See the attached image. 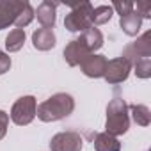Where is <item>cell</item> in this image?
<instances>
[{
	"label": "cell",
	"instance_id": "1",
	"mask_svg": "<svg viewBox=\"0 0 151 151\" xmlns=\"http://www.w3.org/2000/svg\"><path fill=\"white\" fill-rule=\"evenodd\" d=\"M73 110H75L73 96L68 93H57L37 105L36 116L43 123H53V121H60V119L71 116Z\"/></svg>",
	"mask_w": 151,
	"mask_h": 151
},
{
	"label": "cell",
	"instance_id": "2",
	"mask_svg": "<svg viewBox=\"0 0 151 151\" xmlns=\"http://www.w3.org/2000/svg\"><path fill=\"white\" fill-rule=\"evenodd\" d=\"M130 128V116H128V105L123 98L116 96L109 107H107V121H105V133L117 137L126 133Z\"/></svg>",
	"mask_w": 151,
	"mask_h": 151
},
{
	"label": "cell",
	"instance_id": "3",
	"mask_svg": "<svg viewBox=\"0 0 151 151\" xmlns=\"http://www.w3.org/2000/svg\"><path fill=\"white\" fill-rule=\"evenodd\" d=\"M91 14H93V6L89 2H80V4H73L69 14L64 18V27L69 32H86L91 23Z\"/></svg>",
	"mask_w": 151,
	"mask_h": 151
},
{
	"label": "cell",
	"instance_id": "4",
	"mask_svg": "<svg viewBox=\"0 0 151 151\" xmlns=\"http://www.w3.org/2000/svg\"><path fill=\"white\" fill-rule=\"evenodd\" d=\"M36 110H37L36 98L34 96H22L14 101V105L11 109V121L18 126L30 124L36 117Z\"/></svg>",
	"mask_w": 151,
	"mask_h": 151
},
{
	"label": "cell",
	"instance_id": "5",
	"mask_svg": "<svg viewBox=\"0 0 151 151\" xmlns=\"http://www.w3.org/2000/svg\"><path fill=\"white\" fill-rule=\"evenodd\" d=\"M84 139L77 132H60L52 137L50 149L52 151H82Z\"/></svg>",
	"mask_w": 151,
	"mask_h": 151
},
{
	"label": "cell",
	"instance_id": "6",
	"mask_svg": "<svg viewBox=\"0 0 151 151\" xmlns=\"http://www.w3.org/2000/svg\"><path fill=\"white\" fill-rule=\"evenodd\" d=\"M132 71V64L123 59V57H116L112 60H107V68H105V75L103 78L110 84V86H116V84H121L128 78V75Z\"/></svg>",
	"mask_w": 151,
	"mask_h": 151
},
{
	"label": "cell",
	"instance_id": "7",
	"mask_svg": "<svg viewBox=\"0 0 151 151\" xmlns=\"http://www.w3.org/2000/svg\"><path fill=\"white\" fill-rule=\"evenodd\" d=\"M123 59H126L130 64L137 59H144V57H151V32H144L140 37H137V41L130 43L124 46L123 50Z\"/></svg>",
	"mask_w": 151,
	"mask_h": 151
},
{
	"label": "cell",
	"instance_id": "8",
	"mask_svg": "<svg viewBox=\"0 0 151 151\" xmlns=\"http://www.w3.org/2000/svg\"><path fill=\"white\" fill-rule=\"evenodd\" d=\"M23 6V0H0V30L7 29L9 25H14Z\"/></svg>",
	"mask_w": 151,
	"mask_h": 151
},
{
	"label": "cell",
	"instance_id": "9",
	"mask_svg": "<svg viewBox=\"0 0 151 151\" xmlns=\"http://www.w3.org/2000/svg\"><path fill=\"white\" fill-rule=\"evenodd\" d=\"M82 73L89 78H101L105 75V68H107V57L105 55H96L91 53L86 57V60L80 64Z\"/></svg>",
	"mask_w": 151,
	"mask_h": 151
},
{
	"label": "cell",
	"instance_id": "10",
	"mask_svg": "<svg viewBox=\"0 0 151 151\" xmlns=\"http://www.w3.org/2000/svg\"><path fill=\"white\" fill-rule=\"evenodd\" d=\"M87 55H91V52L84 46V43L80 41V37L69 41L66 45V48H64V59H66V62L69 66H80L86 60Z\"/></svg>",
	"mask_w": 151,
	"mask_h": 151
},
{
	"label": "cell",
	"instance_id": "11",
	"mask_svg": "<svg viewBox=\"0 0 151 151\" xmlns=\"http://www.w3.org/2000/svg\"><path fill=\"white\" fill-rule=\"evenodd\" d=\"M59 4L57 2H52V0H45V2H41L37 6V9L34 11V16L37 18V22L41 23L43 29H52L55 25V11H57Z\"/></svg>",
	"mask_w": 151,
	"mask_h": 151
},
{
	"label": "cell",
	"instance_id": "12",
	"mask_svg": "<svg viewBox=\"0 0 151 151\" xmlns=\"http://www.w3.org/2000/svg\"><path fill=\"white\" fill-rule=\"evenodd\" d=\"M32 45L39 52H48L55 46V34L52 29H37L32 34Z\"/></svg>",
	"mask_w": 151,
	"mask_h": 151
},
{
	"label": "cell",
	"instance_id": "13",
	"mask_svg": "<svg viewBox=\"0 0 151 151\" xmlns=\"http://www.w3.org/2000/svg\"><path fill=\"white\" fill-rule=\"evenodd\" d=\"M80 41L84 43V46H86L91 53H94L96 50H100V48L103 46V34L100 32V29L89 27L86 32H82Z\"/></svg>",
	"mask_w": 151,
	"mask_h": 151
},
{
	"label": "cell",
	"instance_id": "14",
	"mask_svg": "<svg viewBox=\"0 0 151 151\" xmlns=\"http://www.w3.org/2000/svg\"><path fill=\"white\" fill-rule=\"evenodd\" d=\"M119 25H121V29H123V32H124L126 36L135 37V36L140 32L142 18L133 11V13H130V14H126V16H121V18H119Z\"/></svg>",
	"mask_w": 151,
	"mask_h": 151
},
{
	"label": "cell",
	"instance_id": "15",
	"mask_svg": "<svg viewBox=\"0 0 151 151\" xmlns=\"http://www.w3.org/2000/svg\"><path fill=\"white\" fill-rule=\"evenodd\" d=\"M94 149L96 151H121V142L117 137H112L109 133H96L94 135Z\"/></svg>",
	"mask_w": 151,
	"mask_h": 151
},
{
	"label": "cell",
	"instance_id": "16",
	"mask_svg": "<svg viewBox=\"0 0 151 151\" xmlns=\"http://www.w3.org/2000/svg\"><path fill=\"white\" fill-rule=\"evenodd\" d=\"M23 43H25V30H22V29H13L6 37V48L11 53L20 52L23 48Z\"/></svg>",
	"mask_w": 151,
	"mask_h": 151
},
{
	"label": "cell",
	"instance_id": "17",
	"mask_svg": "<svg viewBox=\"0 0 151 151\" xmlns=\"http://www.w3.org/2000/svg\"><path fill=\"white\" fill-rule=\"evenodd\" d=\"M114 14V9L110 6H98V7H93V14H91V23L93 27L94 25H103V23H109L110 18Z\"/></svg>",
	"mask_w": 151,
	"mask_h": 151
},
{
	"label": "cell",
	"instance_id": "18",
	"mask_svg": "<svg viewBox=\"0 0 151 151\" xmlns=\"http://www.w3.org/2000/svg\"><path fill=\"white\" fill-rule=\"evenodd\" d=\"M128 110L132 112V117L139 126H147L151 123V112L146 105H130Z\"/></svg>",
	"mask_w": 151,
	"mask_h": 151
},
{
	"label": "cell",
	"instance_id": "19",
	"mask_svg": "<svg viewBox=\"0 0 151 151\" xmlns=\"http://www.w3.org/2000/svg\"><path fill=\"white\" fill-rule=\"evenodd\" d=\"M132 68L135 69V75L139 78H149L151 77V57H144V59L133 60Z\"/></svg>",
	"mask_w": 151,
	"mask_h": 151
},
{
	"label": "cell",
	"instance_id": "20",
	"mask_svg": "<svg viewBox=\"0 0 151 151\" xmlns=\"http://www.w3.org/2000/svg\"><path fill=\"white\" fill-rule=\"evenodd\" d=\"M32 20H34V9H32V6H30L29 2H25V6H23V9L20 11V14H18L16 22H14V25H16V29H22V30H23Z\"/></svg>",
	"mask_w": 151,
	"mask_h": 151
},
{
	"label": "cell",
	"instance_id": "21",
	"mask_svg": "<svg viewBox=\"0 0 151 151\" xmlns=\"http://www.w3.org/2000/svg\"><path fill=\"white\" fill-rule=\"evenodd\" d=\"M133 2H130V0H123V2H121V0H116V2L110 6L112 9H116L117 11V14L119 16H126V14H130V13H133Z\"/></svg>",
	"mask_w": 151,
	"mask_h": 151
},
{
	"label": "cell",
	"instance_id": "22",
	"mask_svg": "<svg viewBox=\"0 0 151 151\" xmlns=\"http://www.w3.org/2000/svg\"><path fill=\"white\" fill-rule=\"evenodd\" d=\"M133 11L144 20V18H151V4L144 2V0H139L137 6H133Z\"/></svg>",
	"mask_w": 151,
	"mask_h": 151
},
{
	"label": "cell",
	"instance_id": "23",
	"mask_svg": "<svg viewBox=\"0 0 151 151\" xmlns=\"http://www.w3.org/2000/svg\"><path fill=\"white\" fill-rule=\"evenodd\" d=\"M7 126H9V114L0 110V140H2L7 133Z\"/></svg>",
	"mask_w": 151,
	"mask_h": 151
},
{
	"label": "cell",
	"instance_id": "24",
	"mask_svg": "<svg viewBox=\"0 0 151 151\" xmlns=\"http://www.w3.org/2000/svg\"><path fill=\"white\" fill-rule=\"evenodd\" d=\"M9 68H11V57H9L6 52L0 50V75L7 73V71H9Z\"/></svg>",
	"mask_w": 151,
	"mask_h": 151
}]
</instances>
